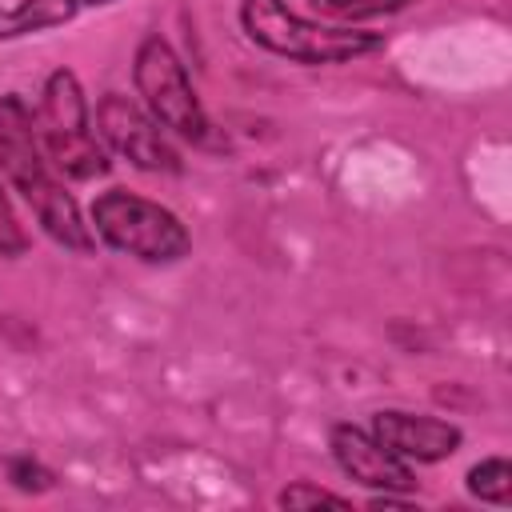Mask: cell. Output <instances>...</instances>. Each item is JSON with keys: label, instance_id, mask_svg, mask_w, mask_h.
Here are the masks:
<instances>
[{"label": "cell", "instance_id": "cell-1", "mask_svg": "<svg viewBox=\"0 0 512 512\" xmlns=\"http://www.w3.org/2000/svg\"><path fill=\"white\" fill-rule=\"evenodd\" d=\"M0 168L8 172L12 188L28 200L40 228L56 244H64L72 252H92V232H88L76 200L48 172V160H44L40 136H36V116L28 112V104L20 96H0Z\"/></svg>", "mask_w": 512, "mask_h": 512}, {"label": "cell", "instance_id": "cell-2", "mask_svg": "<svg viewBox=\"0 0 512 512\" xmlns=\"http://www.w3.org/2000/svg\"><path fill=\"white\" fill-rule=\"evenodd\" d=\"M240 24L252 44L268 48L272 56L300 60V64H340V60L376 52L384 44V36H376V32L328 28V24L304 20L284 0H244Z\"/></svg>", "mask_w": 512, "mask_h": 512}, {"label": "cell", "instance_id": "cell-3", "mask_svg": "<svg viewBox=\"0 0 512 512\" xmlns=\"http://www.w3.org/2000/svg\"><path fill=\"white\" fill-rule=\"evenodd\" d=\"M92 224L108 248L128 252V256L148 260V264H172L192 244L188 228L180 224L176 212H168L164 204L144 200L128 188L100 192L92 200Z\"/></svg>", "mask_w": 512, "mask_h": 512}, {"label": "cell", "instance_id": "cell-4", "mask_svg": "<svg viewBox=\"0 0 512 512\" xmlns=\"http://www.w3.org/2000/svg\"><path fill=\"white\" fill-rule=\"evenodd\" d=\"M36 136L44 140L48 160L72 176V180H96L108 172V156L88 132V104L76 72L56 68L44 80L40 112H36Z\"/></svg>", "mask_w": 512, "mask_h": 512}, {"label": "cell", "instance_id": "cell-5", "mask_svg": "<svg viewBox=\"0 0 512 512\" xmlns=\"http://www.w3.org/2000/svg\"><path fill=\"white\" fill-rule=\"evenodd\" d=\"M136 88L148 104V112L176 136L184 140H204L208 136V116L188 84V72L180 64V56L168 48V40L160 36H144V44L136 48V64H132Z\"/></svg>", "mask_w": 512, "mask_h": 512}, {"label": "cell", "instance_id": "cell-6", "mask_svg": "<svg viewBox=\"0 0 512 512\" xmlns=\"http://www.w3.org/2000/svg\"><path fill=\"white\" fill-rule=\"evenodd\" d=\"M96 124H100V136L136 168L144 172H180V152L172 148V140L164 136L160 120L152 112H144L136 100L120 96V92H108L100 96L96 104Z\"/></svg>", "mask_w": 512, "mask_h": 512}, {"label": "cell", "instance_id": "cell-7", "mask_svg": "<svg viewBox=\"0 0 512 512\" xmlns=\"http://www.w3.org/2000/svg\"><path fill=\"white\" fill-rule=\"evenodd\" d=\"M332 456L344 468V476H352L364 488H376V492H408L416 484L412 468L396 452H388L372 432H364L356 424H336L332 428Z\"/></svg>", "mask_w": 512, "mask_h": 512}, {"label": "cell", "instance_id": "cell-8", "mask_svg": "<svg viewBox=\"0 0 512 512\" xmlns=\"http://www.w3.org/2000/svg\"><path fill=\"white\" fill-rule=\"evenodd\" d=\"M372 436L400 460H420V464L448 460L464 440V432L448 420H436L424 412H396V408L372 416Z\"/></svg>", "mask_w": 512, "mask_h": 512}, {"label": "cell", "instance_id": "cell-9", "mask_svg": "<svg viewBox=\"0 0 512 512\" xmlns=\"http://www.w3.org/2000/svg\"><path fill=\"white\" fill-rule=\"evenodd\" d=\"M100 4H112V0H20L12 8H0V40L60 28L80 8H100Z\"/></svg>", "mask_w": 512, "mask_h": 512}, {"label": "cell", "instance_id": "cell-10", "mask_svg": "<svg viewBox=\"0 0 512 512\" xmlns=\"http://www.w3.org/2000/svg\"><path fill=\"white\" fill-rule=\"evenodd\" d=\"M468 492L488 500V504H508L512 500V464L504 456H488L468 472Z\"/></svg>", "mask_w": 512, "mask_h": 512}, {"label": "cell", "instance_id": "cell-11", "mask_svg": "<svg viewBox=\"0 0 512 512\" xmlns=\"http://www.w3.org/2000/svg\"><path fill=\"white\" fill-rule=\"evenodd\" d=\"M316 12L336 16V20H368V16H388L408 8L412 0H308Z\"/></svg>", "mask_w": 512, "mask_h": 512}, {"label": "cell", "instance_id": "cell-12", "mask_svg": "<svg viewBox=\"0 0 512 512\" xmlns=\"http://www.w3.org/2000/svg\"><path fill=\"white\" fill-rule=\"evenodd\" d=\"M280 508H316V504H328V508H348L344 496L328 492V488H312V484H288L280 496H276Z\"/></svg>", "mask_w": 512, "mask_h": 512}, {"label": "cell", "instance_id": "cell-13", "mask_svg": "<svg viewBox=\"0 0 512 512\" xmlns=\"http://www.w3.org/2000/svg\"><path fill=\"white\" fill-rule=\"evenodd\" d=\"M8 480H12L20 492H44V488H52V472H48L44 464L28 460V456H12V460H8Z\"/></svg>", "mask_w": 512, "mask_h": 512}, {"label": "cell", "instance_id": "cell-14", "mask_svg": "<svg viewBox=\"0 0 512 512\" xmlns=\"http://www.w3.org/2000/svg\"><path fill=\"white\" fill-rule=\"evenodd\" d=\"M24 248H28V236H24V228L8 204V192L0 184V256H24Z\"/></svg>", "mask_w": 512, "mask_h": 512}]
</instances>
